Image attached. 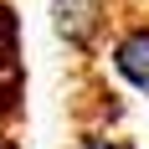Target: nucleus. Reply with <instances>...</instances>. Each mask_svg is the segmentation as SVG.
Listing matches in <instances>:
<instances>
[{
	"label": "nucleus",
	"mask_w": 149,
	"mask_h": 149,
	"mask_svg": "<svg viewBox=\"0 0 149 149\" xmlns=\"http://www.w3.org/2000/svg\"><path fill=\"white\" fill-rule=\"evenodd\" d=\"M108 0H52V31L77 57H93L108 36Z\"/></svg>",
	"instance_id": "obj_1"
},
{
	"label": "nucleus",
	"mask_w": 149,
	"mask_h": 149,
	"mask_svg": "<svg viewBox=\"0 0 149 149\" xmlns=\"http://www.w3.org/2000/svg\"><path fill=\"white\" fill-rule=\"evenodd\" d=\"M108 67L129 93H144L149 98V15L123 21L113 36H108Z\"/></svg>",
	"instance_id": "obj_2"
},
{
	"label": "nucleus",
	"mask_w": 149,
	"mask_h": 149,
	"mask_svg": "<svg viewBox=\"0 0 149 149\" xmlns=\"http://www.w3.org/2000/svg\"><path fill=\"white\" fill-rule=\"evenodd\" d=\"M5 57H15V15H10V5H0V62Z\"/></svg>",
	"instance_id": "obj_3"
},
{
	"label": "nucleus",
	"mask_w": 149,
	"mask_h": 149,
	"mask_svg": "<svg viewBox=\"0 0 149 149\" xmlns=\"http://www.w3.org/2000/svg\"><path fill=\"white\" fill-rule=\"evenodd\" d=\"M72 149H123V144H108V139H98V134H88V139H77Z\"/></svg>",
	"instance_id": "obj_4"
},
{
	"label": "nucleus",
	"mask_w": 149,
	"mask_h": 149,
	"mask_svg": "<svg viewBox=\"0 0 149 149\" xmlns=\"http://www.w3.org/2000/svg\"><path fill=\"white\" fill-rule=\"evenodd\" d=\"M0 149H15V144H10V139H5V134H0Z\"/></svg>",
	"instance_id": "obj_5"
},
{
	"label": "nucleus",
	"mask_w": 149,
	"mask_h": 149,
	"mask_svg": "<svg viewBox=\"0 0 149 149\" xmlns=\"http://www.w3.org/2000/svg\"><path fill=\"white\" fill-rule=\"evenodd\" d=\"M134 5H139V0H134Z\"/></svg>",
	"instance_id": "obj_6"
}]
</instances>
